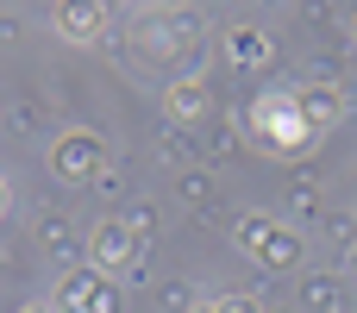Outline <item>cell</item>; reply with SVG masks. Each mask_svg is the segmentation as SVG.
<instances>
[{
  "label": "cell",
  "mask_w": 357,
  "mask_h": 313,
  "mask_svg": "<svg viewBox=\"0 0 357 313\" xmlns=\"http://www.w3.org/2000/svg\"><path fill=\"white\" fill-rule=\"evenodd\" d=\"M251 132L270 144V151H295V144H307L314 138V125L301 119V100L282 88V94H264L257 107H251Z\"/></svg>",
  "instance_id": "1"
},
{
  "label": "cell",
  "mask_w": 357,
  "mask_h": 313,
  "mask_svg": "<svg viewBox=\"0 0 357 313\" xmlns=\"http://www.w3.org/2000/svg\"><path fill=\"white\" fill-rule=\"evenodd\" d=\"M63 301H69L75 313H107V301H113V295H100V282H94V276H75V282L63 289Z\"/></svg>",
  "instance_id": "2"
},
{
  "label": "cell",
  "mask_w": 357,
  "mask_h": 313,
  "mask_svg": "<svg viewBox=\"0 0 357 313\" xmlns=\"http://www.w3.org/2000/svg\"><path fill=\"white\" fill-rule=\"evenodd\" d=\"M126 257H132V238H126L119 226H107V232L94 238V264L107 270V264H126Z\"/></svg>",
  "instance_id": "3"
},
{
  "label": "cell",
  "mask_w": 357,
  "mask_h": 313,
  "mask_svg": "<svg viewBox=\"0 0 357 313\" xmlns=\"http://www.w3.org/2000/svg\"><path fill=\"white\" fill-rule=\"evenodd\" d=\"M56 25H63V31H94L100 13H94V6H75V13H56Z\"/></svg>",
  "instance_id": "4"
},
{
  "label": "cell",
  "mask_w": 357,
  "mask_h": 313,
  "mask_svg": "<svg viewBox=\"0 0 357 313\" xmlns=\"http://www.w3.org/2000/svg\"><path fill=\"white\" fill-rule=\"evenodd\" d=\"M201 100H207V94H201V82H182V88L169 94V107H176V113H195Z\"/></svg>",
  "instance_id": "5"
},
{
  "label": "cell",
  "mask_w": 357,
  "mask_h": 313,
  "mask_svg": "<svg viewBox=\"0 0 357 313\" xmlns=\"http://www.w3.org/2000/svg\"><path fill=\"white\" fill-rule=\"evenodd\" d=\"M0 201H6V188H0Z\"/></svg>",
  "instance_id": "6"
}]
</instances>
